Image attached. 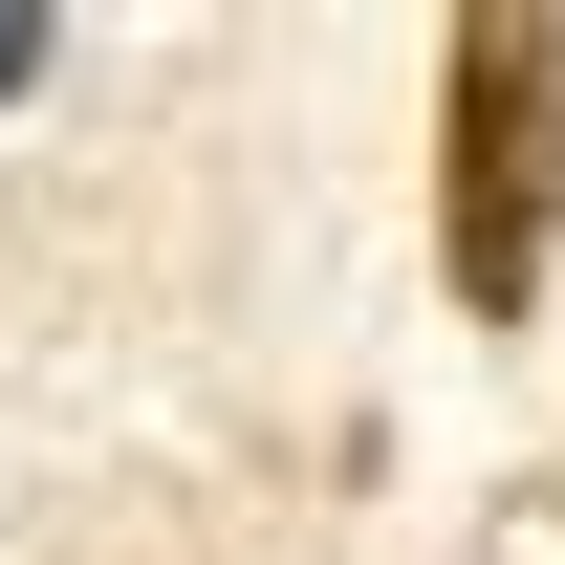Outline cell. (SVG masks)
<instances>
[{
	"label": "cell",
	"instance_id": "1",
	"mask_svg": "<svg viewBox=\"0 0 565 565\" xmlns=\"http://www.w3.org/2000/svg\"><path fill=\"white\" fill-rule=\"evenodd\" d=\"M565 262V22L544 0H479L457 44H435V282L522 327Z\"/></svg>",
	"mask_w": 565,
	"mask_h": 565
},
{
	"label": "cell",
	"instance_id": "2",
	"mask_svg": "<svg viewBox=\"0 0 565 565\" xmlns=\"http://www.w3.org/2000/svg\"><path fill=\"white\" fill-rule=\"evenodd\" d=\"M44 66H66V22H44V0H0V109H22Z\"/></svg>",
	"mask_w": 565,
	"mask_h": 565
}]
</instances>
